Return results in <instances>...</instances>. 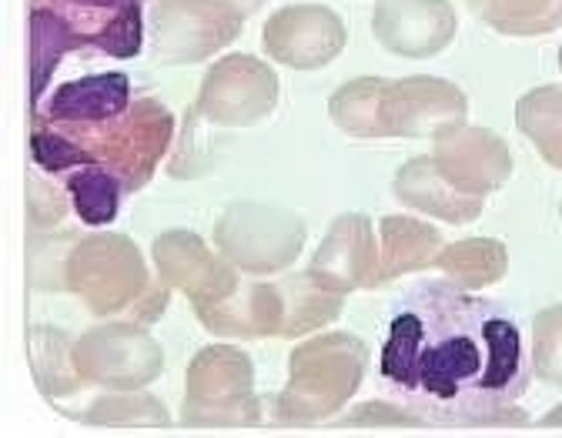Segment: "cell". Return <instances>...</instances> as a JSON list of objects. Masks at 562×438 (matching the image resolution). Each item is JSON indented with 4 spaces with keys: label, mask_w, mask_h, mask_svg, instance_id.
Wrapping results in <instances>:
<instances>
[{
    "label": "cell",
    "mask_w": 562,
    "mask_h": 438,
    "mask_svg": "<svg viewBox=\"0 0 562 438\" xmlns=\"http://www.w3.org/2000/svg\"><path fill=\"white\" fill-rule=\"evenodd\" d=\"M88 425H104V428H161L171 425L168 408L148 395V392H111L104 389V395H98L88 412L81 415Z\"/></svg>",
    "instance_id": "29"
},
{
    "label": "cell",
    "mask_w": 562,
    "mask_h": 438,
    "mask_svg": "<svg viewBox=\"0 0 562 438\" xmlns=\"http://www.w3.org/2000/svg\"><path fill=\"white\" fill-rule=\"evenodd\" d=\"M245 21L201 0H158L151 8V47L161 64H201L238 41Z\"/></svg>",
    "instance_id": "9"
},
{
    "label": "cell",
    "mask_w": 562,
    "mask_h": 438,
    "mask_svg": "<svg viewBox=\"0 0 562 438\" xmlns=\"http://www.w3.org/2000/svg\"><path fill=\"white\" fill-rule=\"evenodd\" d=\"M151 258H155L158 281L168 284L171 291L188 295L194 308L228 299L245 274L222 251H211L201 242V235L184 228L158 235L151 245Z\"/></svg>",
    "instance_id": "10"
},
{
    "label": "cell",
    "mask_w": 562,
    "mask_h": 438,
    "mask_svg": "<svg viewBox=\"0 0 562 438\" xmlns=\"http://www.w3.org/2000/svg\"><path fill=\"white\" fill-rule=\"evenodd\" d=\"M459 31L449 0H379L372 14L375 41L405 60H426L442 54Z\"/></svg>",
    "instance_id": "14"
},
{
    "label": "cell",
    "mask_w": 562,
    "mask_h": 438,
    "mask_svg": "<svg viewBox=\"0 0 562 438\" xmlns=\"http://www.w3.org/2000/svg\"><path fill=\"white\" fill-rule=\"evenodd\" d=\"M41 124V121H34ZM78 144L88 165L111 171L124 194L145 188L175 141V114L158 98H137L117 117L98 124H47Z\"/></svg>",
    "instance_id": "4"
},
{
    "label": "cell",
    "mask_w": 562,
    "mask_h": 438,
    "mask_svg": "<svg viewBox=\"0 0 562 438\" xmlns=\"http://www.w3.org/2000/svg\"><path fill=\"white\" fill-rule=\"evenodd\" d=\"M75 50H85L81 37L54 11L31 4V104L34 108L41 104L57 64Z\"/></svg>",
    "instance_id": "25"
},
{
    "label": "cell",
    "mask_w": 562,
    "mask_h": 438,
    "mask_svg": "<svg viewBox=\"0 0 562 438\" xmlns=\"http://www.w3.org/2000/svg\"><path fill=\"white\" fill-rule=\"evenodd\" d=\"M70 207L75 204H70L67 188H57L47 175H27V225H31V232H54Z\"/></svg>",
    "instance_id": "32"
},
{
    "label": "cell",
    "mask_w": 562,
    "mask_h": 438,
    "mask_svg": "<svg viewBox=\"0 0 562 438\" xmlns=\"http://www.w3.org/2000/svg\"><path fill=\"white\" fill-rule=\"evenodd\" d=\"M469 11L506 37H539L562 27V0H465Z\"/></svg>",
    "instance_id": "24"
},
{
    "label": "cell",
    "mask_w": 562,
    "mask_h": 438,
    "mask_svg": "<svg viewBox=\"0 0 562 438\" xmlns=\"http://www.w3.org/2000/svg\"><path fill=\"white\" fill-rule=\"evenodd\" d=\"M382 94H385L382 78L348 81L331 94L328 114L351 137H382Z\"/></svg>",
    "instance_id": "28"
},
{
    "label": "cell",
    "mask_w": 562,
    "mask_h": 438,
    "mask_svg": "<svg viewBox=\"0 0 562 438\" xmlns=\"http://www.w3.org/2000/svg\"><path fill=\"white\" fill-rule=\"evenodd\" d=\"M67 291L85 302L94 318H124L155 325L168 305L171 288L151 278L145 255L127 235H88L67 258Z\"/></svg>",
    "instance_id": "2"
},
{
    "label": "cell",
    "mask_w": 562,
    "mask_h": 438,
    "mask_svg": "<svg viewBox=\"0 0 562 438\" xmlns=\"http://www.w3.org/2000/svg\"><path fill=\"white\" fill-rule=\"evenodd\" d=\"M469 98L446 78L415 75L385 81L382 94V137H439L465 124Z\"/></svg>",
    "instance_id": "11"
},
{
    "label": "cell",
    "mask_w": 562,
    "mask_h": 438,
    "mask_svg": "<svg viewBox=\"0 0 562 438\" xmlns=\"http://www.w3.org/2000/svg\"><path fill=\"white\" fill-rule=\"evenodd\" d=\"M131 78L121 70L108 75H91L67 81L54 88L47 101H41L31 114V121L41 124H98L108 117H117L131 108Z\"/></svg>",
    "instance_id": "19"
},
{
    "label": "cell",
    "mask_w": 562,
    "mask_h": 438,
    "mask_svg": "<svg viewBox=\"0 0 562 438\" xmlns=\"http://www.w3.org/2000/svg\"><path fill=\"white\" fill-rule=\"evenodd\" d=\"M341 425H426L415 412L395 408L389 402H366L359 412H351L341 418Z\"/></svg>",
    "instance_id": "33"
},
{
    "label": "cell",
    "mask_w": 562,
    "mask_h": 438,
    "mask_svg": "<svg viewBox=\"0 0 562 438\" xmlns=\"http://www.w3.org/2000/svg\"><path fill=\"white\" fill-rule=\"evenodd\" d=\"M436 268H442L452 284L465 291H482L506 278L509 251L496 238H465V242L446 245Z\"/></svg>",
    "instance_id": "23"
},
{
    "label": "cell",
    "mask_w": 562,
    "mask_h": 438,
    "mask_svg": "<svg viewBox=\"0 0 562 438\" xmlns=\"http://www.w3.org/2000/svg\"><path fill=\"white\" fill-rule=\"evenodd\" d=\"M64 188L70 194V204H75L78 217L91 228L111 225L117 217V211H121L124 188L111 171H104L98 165H85V168L67 171Z\"/></svg>",
    "instance_id": "27"
},
{
    "label": "cell",
    "mask_w": 562,
    "mask_h": 438,
    "mask_svg": "<svg viewBox=\"0 0 562 438\" xmlns=\"http://www.w3.org/2000/svg\"><path fill=\"white\" fill-rule=\"evenodd\" d=\"M369 369V348L348 332H325L299 345L289 358V385L274 395L278 425H318L335 418L359 392Z\"/></svg>",
    "instance_id": "3"
},
{
    "label": "cell",
    "mask_w": 562,
    "mask_h": 438,
    "mask_svg": "<svg viewBox=\"0 0 562 438\" xmlns=\"http://www.w3.org/2000/svg\"><path fill=\"white\" fill-rule=\"evenodd\" d=\"M345 24L325 4H289L261 27V47L274 64L292 70L328 67L345 50Z\"/></svg>",
    "instance_id": "12"
},
{
    "label": "cell",
    "mask_w": 562,
    "mask_h": 438,
    "mask_svg": "<svg viewBox=\"0 0 562 438\" xmlns=\"http://www.w3.org/2000/svg\"><path fill=\"white\" fill-rule=\"evenodd\" d=\"M432 158L439 171L465 194L488 198L513 178L509 144L488 127L456 124L442 131L432 144Z\"/></svg>",
    "instance_id": "13"
},
{
    "label": "cell",
    "mask_w": 562,
    "mask_h": 438,
    "mask_svg": "<svg viewBox=\"0 0 562 438\" xmlns=\"http://www.w3.org/2000/svg\"><path fill=\"white\" fill-rule=\"evenodd\" d=\"M75 341L67 332H57L50 325H34L27 332V348H31V372L37 379V389L44 398L60 402L78 395L88 382L78 372L75 361Z\"/></svg>",
    "instance_id": "21"
},
{
    "label": "cell",
    "mask_w": 562,
    "mask_h": 438,
    "mask_svg": "<svg viewBox=\"0 0 562 438\" xmlns=\"http://www.w3.org/2000/svg\"><path fill=\"white\" fill-rule=\"evenodd\" d=\"M446 242L442 235L418 222V217H402V214H389L379 222V261H375V274L369 288L389 284L408 271H422L432 268L442 255Z\"/></svg>",
    "instance_id": "20"
},
{
    "label": "cell",
    "mask_w": 562,
    "mask_h": 438,
    "mask_svg": "<svg viewBox=\"0 0 562 438\" xmlns=\"http://www.w3.org/2000/svg\"><path fill=\"white\" fill-rule=\"evenodd\" d=\"M54 11L85 44L111 57H137L145 47V4L148 0H31Z\"/></svg>",
    "instance_id": "15"
},
{
    "label": "cell",
    "mask_w": 562,
    "mask_h": 438,
    "mask_svg": "<svg viewBox=\"0 0 562 438\" xmlns=\"http://www.w3.org/2000/svg\"><path fill=\"white\" fill-rule=\"evenodd\" d=\"M204 332L222 338H281L285 328V299L278 281H261L255 274H241L238 288L228 299L194 308Z\"/></svg>",
    "instance_id": "17"
},
{
    "label": "cell",
    "mask_w": 562,
    "mask_h": 438,
    "mask_svg": "<svg viewBox=\"0 0 562 438\" xmlns=\"http://www.w3.org/2000/svg\"><path fill=\"white\" fill-rule=\"evenodd\" d=\"M516 127L532 141V148L559 171L562 165V85H542L519 98Z\"/></svg>",
    "instance_id": "26"
},
{
    "label": "cell",
    "mask_w": 562,
    "mask_h": 438,
    "mask_svg": "<svg viewBox=\"0 0 562 438\" xmlns=\"http://www.w3.org/2000/svg\"><path fill=\"white\" fill-rule=\"evenodd\" d=\"M181 422L198 428H245L265 422L248 351L235 345H207L191 358Z\"/></svg>",
    "instance_id": "5"
},
{
    "label": "cell",
    "mask_w": 562,
    "mask_h": 438,
    "mask_svg": "<svg viewBox=\"0 0 562 438\" xmlns=\"http://www.w3.org/2000/svg\"><path fill=\"white\" fill-rule=\"evenodd\" d=\"M201 4L218 8V11H225V14L238 18V21H248L251 14H258V11H261L265 0H201Z\"/></svg>",
    "instance_id": "34"
},
{
    "label": "cell",
    "mask_w": 562,
    "mask_h": 438,
    "mask_svg": "<svg viewBox=\"0 0 562 438\" xmlns=\"http://www.w3.org/2000/svg\"><path fill=\"white\" fill-rule=\"evenodd\" d=\"M305 238L308 228L295 211L261 201H235L215 222L218 251L255 278L289 271L299 261Z\"/></svg>",
    "instance_id": "6"
},
{
    "label": "cell",
    "mask_w": 562,
    "mask_h": 438,
    "mask_svg": "<svg viewBox=\"0 0 562 438\" xmlns=\"http://www.w3.org/2000/svg\"><path fill=\"white\" fill-rule=\"evenodd\" d=\"M375 261H379V238L372 222L366 214H341L322 238L308 265V274L328 291L348 295V291L372 284Z\"/></svg>",
    "instance_id": "16"
},
{
    "label": "cell",
    "mask_w": 562,
    "mask_h": 438,
    "mask_svg": "<svg viewBox=\"0 0 562 438\" xmlns=\"http://www.w3.org/2000/svg\"><path fill=\"white\" fill-rule=\"evenodd\" d=\"M559 214H562V204H559Z\"/></svg>",
    "instance_id": "37"
},
{
    "label": "cell",
    "mask_w": 562,
    "mask_h": 438,
    "mask_svg": "<svg viewBox=\"0 0 562 438\" xmlns=\"http://www.w3.org/2000/svg\"><path fill=\"white\" fill-rule=\"evenodd\" d=\"M78 372L88 385L111 392L148 389L165 372V351L148 325L111 318L108 325L88 328L75 341Z\"/></svg>",
    "instance_id": "7"
},
{
    "label": "cell",
    "mask_w": 562,
    "mask_h": 438,
    "mask_svg": "<svg viewBox=\"0 0 562 438\" xmlns=\"http://www.w3.org/2000/svg\"><path fill=\"white\" fill-rule=\"evenodd\" d=\"M281 299H285V328H281V338H302L312 335L325 325H331L341 315L345 295L338 291H328L325 284H318L308 271L295 274H281L278 278Z\"/></svg>",
    "instance_id": "22"
},
{
    "label": "cell",
    "mask_w": 562,
    "mask_h": 438,
    "mask_svg": "<svg viewBox=\"0 0 562 438\" xmlns=\"http://www.w3.org/2000/svg\"><path fill=\"white\" fill-rule=\"evenodd\" d=\"M532 372L552 389H562V305L542 308L532 322Z\"/></svg>",
    "instance_id": "31"
},
{
    "label": "cell",
    "mask_w": 562,
    "mask_h": 438,
    "mask_svg": "<svg viewBox=\"0 0 562 438\" xmlns=\"http://www.w3.org/2000/svg\"><path fill=\"white\" fill-rule=\"evenodd\" d=\"M81 242L78 232H34L27 242V281L37 291H67V258Z\"/></svg>",
    "instance_id": "30"
},
{
    "label": "cell",
    "mask_w": 562,
    "mask_h": 438,
    "mask_svg": "<svg viewBox=\"0 0 562 438\" xmlns=\"http://www.w3.org/2000/svg\"><path fill=\"white\" fill-rule=\"evenodd\" d=\"M542 425H562V402H559V405L542 418Z\"/></svg>",
    "instance_id": "35"
},
{
    "label": "cell",
    "mask_w": 562,
    "mask_h": 438,
    "mask_svg": "<svg viewBox=\"0 0 562 438\" xmlns=\"http://www.w3.org/2000/svg\"><path fill=\"white\" fill-rule=\"evenodd\" d=\"M559 70H562V47H559Z\"/></svg>",
    "instance_id": "36"
},
{
    "label": "cell",
    "mask_w": 562,
    "mask_h": 438,
    "mask_svg": "<svg viewBox=\"0 0 562 438\" xmlns=\"http://www.w3.org/2000/svg\"><path fill=\"white\" fill-rule=\"evenodd\" d=\"M392 194L398 204L422 211L429 217H439L446 225H469L482 214L485 198L465 194L459 191L436 165L432 155H418L412 161H405L395 178H392Z\"/></svg>",
    "instance_id": "18"
},
{
    "label": "cell",
    "mask_w": 562,
    "mask_h": 438,
    "mask_svg": "<svg viewBox=\"0 0 562 438\" xmlns=\"http://www.w3.org/2000/svg\"><path fill=\"white\" fill-rule=\"evenodd\" d=\"M385 389L426 425H526L529 364L516 318L452 281H422L392 308L379 355Z\"/></svg>",
    "instance_id": "1"
},
{
    "label": "cell",
    "mask_w": 562,
    "mask_h": 438,
    "mask_svg": "<svg viewBox=\"0 0 562 438\" xmlns=\"http://www.w3.org/2000/svg\"><path fill=\"white\" fill-rule=\"evenodd\" d=\"M278 75L251 54H228L207 67L198 101L191 104L215 127H251L278 108Z\"/></svg>",
    "instance_id": "8"
}]
</instances>
